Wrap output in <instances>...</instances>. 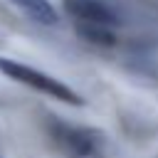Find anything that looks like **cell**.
Returning <instances> with one entry per match:
<instances>
[{
	"mask_svg": "<svg viewBox=\"0 0 158 158\" xmlns=\"http://www.w3.org/2000/svg\"><path fill=\"white\" fill-rule=\"evenodd\" d=\"M64 10L77 25V32L99 47H111L116 42L118 15L101 0H62Z\"/></svg>",
	"mask_w": 158,
	"mask_h": 158,
	"instance_id": "6da1fadb",
	"label": "cell"
},
{
	"mask_svg": "<svg viewBox=\"0 0 158 158\" xmlns=\"http://www.w3.org/2000/svg\"><path fill=\"white\" fill-rule=\"evenodd\" d=\"M0 74H5L12 81L25 84V86H30V89H35L40 94H47V96H52L57 101H64V104H72V106H81L84 104V99L72 86H67L64 81H59V79H54V77H49V74H44L40 69H35V67H30V64L17 62V59L0 57Z\"/></svg>",
	"mask_w": 158,
	"mask_h": 158,
	"instance_id": "7a4b0ae2",
	"label": "cell"
},
{
	"mask_svg": "<svg viewBox=\"0 0 158 158\" xmlns=\"http://www.w3.org/2000/svg\"><path fill=\"white\" fill-rule=\"evenodd\" d=\"M52 138L57 141V146L72 156V158H86L94 153L96 143H94V133L86 128H77V126H67V123H54L52 126Z\"/></svg>",
	"mask_w": 158,
	"mask_h": 158,
	"instance_id": "3957f363",
	"label": "cell"
},
{
	"mask_svg": "<svg viewBox=\"0 0 158 158\" xmlns=\"http://www.w3.org/2000/svg\"><path fill=\"white\" fill-rule=\"evenodd\" d=\"M17 10H22L30 20H35L37 25H57L59 22V15L57 10L52 7L49 0H10Z\"/></svg>",
	"mask_w": 158,
	"mask_h": 158,
	"instance_id": "277c9868",
	"label": "cell"
}]
</instances>
